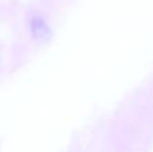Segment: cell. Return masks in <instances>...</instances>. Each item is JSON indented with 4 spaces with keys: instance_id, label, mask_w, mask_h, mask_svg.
Wrapping results in <instances>:
<instances>
[{
    "instance_id": "6da1fadb",
    "label": "cell",
    "mask_w": 153,
    "mask_h": 152,
    "mask_svg": "<svg viewBox=\"0 0 153 152\" xmlns=\"http://www.w3.org/2000/svg\"><path fill=\"white\" fill-rule=\"evenodd\" d=\"M31 30L33 36L39 40H46L48 39L50 31L42 18L33 17L31 20Z\"/></svg>"
}]
</instances>
